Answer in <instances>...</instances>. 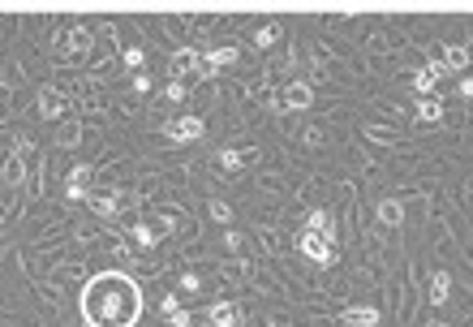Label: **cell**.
Returning a JSON list of instances; mask_svg holds the SVG:
<instances>
[{
	"mask_svg": "<svg viewBox=\"0 0 473 327\" xmlns=\"http://www.w3.org/2000/svg\"><path fill=\"white\" fill-rule=\"evenodd\" d=\"M0 215H5V211H0Z\"/></svg>",
	"mask_w": 473,
	"mask_h": 327,
	"instance_id": "obj_34",
	"label": "cell"
},
{
	"mask_svg": "<svg viewBox=\"0 0 473 327\" xmlns=\"http://www.w3.org/2000/svg\"><path fill=\"white\" fill-rule=\"evenodd\" d=\"M134 91L146 95V91H151V78H146V73H134Z\"/></svg>",
	"mask_w": 473,
	"mask_h": 327,
	"instance_id": "obj_30",
	"label": "cell"
},
{
	"mask_svg": "<svg viewBox=\"0 0 473 327\" xmlns=\"http://www.w3.org/2000/svg\"><path fill=\"white\" fill-rule=\"evenodd\" d=\"M207 323H211V327H241V323H237V306H233V301H215V306L207 310Z\"/></svg>",
	"mask_w": 473,
	"mask_h": 327,
	"instance_id": "obj_10",
	"label": "cell"
},
{
	"mask_svg": "<svg viewBox=\"0 0 473 327\" xmlns=\"http://www.w3.org/2000/svg\"><path fill=\"white\" fill-rule=\"evenodd\" d=\"M168 69H172V78L185 82V86H189V78L194 82H207L211 78V73H207V52H198V47H177L172 61H168Z\"/></svg>",
	"mask_w": 473,
	"mask_h": 327,
	"instance_id": "obj_2",
	"label": "cell"
},
{
	"mask_svg": "<svg viewBox=\"0 0 473 327\" xmlns=\"http://www.w3.org/2000/svg\"><path fill=\"white\" fill-rule=\"evenodd\" d=\"M314 104V91H310V82H302V78H293L276 99H271V108L276 112H306Z\"/></svg>",
	"mask_w": 473,
	"mask_h": 327,
	"instance_id": "obj_4",
	"label": "cell"
},
{
	"mask_svg": "<svg viewBox=\"0 0 473 327\" xmlns=\"http://www.w3.org/2000/svg\"><path fill=\"white\" fill-rule=\"evenodd\" d=\"M86 177H91V164H73V168H69V190H86V185H82Z\"/></svg>",
	"mask_w": 473,
	"mask_h": 327,
	"instance_id": "obj_23",
	"label": "cell"
},
{
	"mask_svg": "<svg viewBox=\"0 0 473 327\" xmlns=\"http://www.w3.org/2000/svg\"><path fill=\"white\" fill-rule=\"evenodd\" d=\"M134 241H138L142 250H151V245H155V229H151V224H134Z\"/></svg>",
	"mask_w": 473,
	"mask_h": 327,
	"instance_id": "obj_24",
	"label": "cell"
},
{
	"mask_svg": "<svg viewBox=\"0 0 473 327\" xmlns=\"http://www.w3.org/2000/svg\"><path fill=\"white\" fill-rule=\"evenodd\" d=\"M177 284H181V293H203V280H198L194 271H185V275H181Z\"/></svg>",
	"mask_w": 473,
	"mask_h": 327,
	"instance_id": "obj_27",
	"label": "cell"
},
{
	"mask_svg": "<svg viewBox=\"0 0 473 327\" xmlns=\"http://www.w3.org/2000/svg\"><path fill=\"white\" fill-rule=\"evenodd\" d=\"M460 95H465V99L473 95V78H460Z\"/></svg>",
	"mask_w": 473,
	"mask_h": 327,
	"instance_id": "obj_32",
	"label": "cell"
},
{
	"mask_svg": "<svg viewBox=\"0 0 473 327\" xmlns=\"http://www.w3.org/2000/svg\"><path fill=\"white\" fill-rule=\"evenodd\" d=\"M35 108H39L43 121H61V116H69V99H65L56 86H43L39 99H35Z\"/></svg>",
	"mask_w": 473,
	"mask_h": 327,
	"instance_id": "obj_6",
	"label": "cell"
},
{
	"mask_svg": "<svg viewBox=\"0 0 473 327\" xmlns=\"http://www.w3.org/2000/svg\"><path fill=\"white\" fill-rule=\"evenodd\" d=\"M207 215H211L215 224H224V229H228V224H233V207L224 203V198H207Z\"/></svg>",
	"mask_w": 473,
	"mask_h": 327,
	"instance_id": "obj_19",
	"label": "cell"
},
{
	"mask_svg": "<svg viewBox=\"0 0 473 327\" xmlns=\"http://www.w3.org/2000/svg\"><path fill=\"white\" fill-rule=\"evenodd\" d=\"M443 73H447V65H443V61L421 65V69L413 73V91H417V95H431V91L439 86V78H443Z\"/></svg>",
	"mask_w": 473,
	"mask_h": 327,
	"instance_id": "obj_8",
	"label": "cell"
},
{
	"mask_svg": "<svg viewBox=\"0 0 473 327\" xmlns=\"http://www.w3.org/2000/svg\"><path fill=\"white\" fill-rule=\"evenodd\" d=\"M142 61H146V52H142V47H125V65H130L134 73H142Z\"/></svg>",
	"mask_w": 473,
	"mask_h": 327,
	"instance_id": "obj_26",
	"label": "cell"
},
{
	"mask_svg": "<svg viewBox=\"0 0 473 327\" xmlns=\"http://www.w3.org/2000/svg\"><path fill=\"white\" fill-rule=\"evenodd\" d=\"M82 142V125L78 121H65L61 130H56V146H78Z\"/></svg>",
	"mask_w": 473,
	"mask_h": 327,
	"instance_id": "obj_18",
	"label": "cell"
},
{
	"mask_svg": "<svg viewBox=\"0 0 473 327\" xmlns=\"http://www.w3.org/2000/svg\"><path fill=\"white\" fill-rule=\"evenodd\" d=\"M224 250H241V233H224Z\"/></svg>",
	"mask_w": 473,
	"mask_h": 327,
	"instance_id": "obj_31",
	"label": "cell"
},
{
	"mask_svg": "<svg viewBox=\"0 0 473 327\" xmlns=\"http://www.w3.org/2000/svg\"><path fill=\"white\" fill-rule=\"evenodd\" d=\"M215 164L233 172V168H241V164H245V151H233V146H224V151H215Z\"/></svg>",
	"mask_w": 473,
	"mask_h": 327,
	"instance_id": "obj_21",
	"label": "cell"
},
{
	"mask_svg": "<svg viewBox=\"0 0 473 327\" xmlns=\"http://www.w3.org/2000/svg\"><path fill=\"white\" fill-rule=\"evenodd\" d=\"M417 121H443V99L435 95H426V99H421V104H417Z\"/></svg>",
	"mask_w": 473,
	"mask_h": 327,
	"instance_id": "obj_20",
	"label": "cell"
},
{
	"mask_svg": "<svg viewBox=\"0 0 473 327\" xmlns=\"http://www.w3.org/2000/svg\"><path fill=\"white\" fill-rule=\"evenodd\" d=\"M185 95H189V86H185V82H177V78H172V82L164 86V99H168V104H181Z\"/></svg>",
	"mask_w": 473,
	"mask_h": 327,
	"instance_id": "obj_25",
	"label": "cell"
},
{
	"mask_svg": "<svg viewBox=\"0 0 473 327\" xmlns=\"http://www.w3.org/2000/svg\"><path fill=\"white\" fill-rule=\"evenodd\" d=\"M443 65L456 69V73L469 69V47H465V43H447V47H443Z\"/></svg>",
	"mask_w": 473,
	"mask_h": 327,
	"instance_id": "obj_14",
	"label": "cell"
},
{
	"mask_svg": "<svg viewBox=\"0 0 473 327\" xmlns=\"http://www.w3.org/2000/svg\"><path fill=\"white\" fill-rule=\"evenodd\" d=\"M26 181V155H9V164H5V185H22Z\"/></svg>",
	"mask_w": 473,
	"mask_h": 327,
	"instance_id": "obj_17",
	"label": "cell"
},
{
	"mask_svg": "<svg viewBox=\"0 0 473 327\" xmlns=\"http://www.w3.org/2000/svg\"><path fill=\"white\" fill-rule=\"evenodd\" d=\"M233 61H237V47H211V52H207V73L215 78V73L224 65H233Z\"/></svg>",
	"mask_w": 473,
	"mask_h": 327,
	"instance_id": "obj_15",
	"label": "cell"
},
{
	"mask_svg": "<svg viewBox=\"0 0 473 327\" xmlns=\"http://www.w3.org/2000/svg\"><path fill=\"white\" fill-rule=\"evenodd\" d=\"M379 224H383V229H396V224H401L405 220V207L401 203H396V198H383V203H379Z\"/></svg>",
	"mask_w": 473,
	"mask_h": 327,
	"instance_id": "obj_13",
	"label": "cell"
},
{
	"mask_svg": "<svg viewBox=\"0 0 473 327\" xmlns=\"http://www.w3.org/2000/svg\"><path fill=\"white\" fill-rule=\"evenodd\" d=\"M207 134V121L203 116H177V121H164V138L168 142H198V138H203Z\"/></svg>",
	"mask_w": 473,
	"mask_h": 327,
	"instance_id": "obj_5",
	"label": "cell"
},
{
	"mask_svg": "<svg viewBox=\"0 0 473 327\" xmlns=\"http://www.w3.org/2000/svg\"><path fill=\"white\" fill-rule=\"evenodd\" d=\"M194 323V314H185V310H177V314H168V327H189Z\"/></svg>",
	"mask_w": 473,
	"mask_h": 327,
	"instance_id": "obj_29",
	"label": "cell"
},
{
	"mask_svg": "<svg viewBox=\"0 0 473 327\" xmlns=\"http://www.w3.org/2000/svg\"><path fill=\"white\" fill-rule=\"evenodd\" d=\"M91 43H95L91 26H69V31H65V39H61V52H65V56H78V52H86Z\"/></svg>",
	"mask_w": 473,
	"mask_h": 327,
	"instance_id": "obj_9",
	"label": "cell"
},
{
	"mask_svg": "<svg viewBox=\"0 0 473 327\" xmlns=\"http://www.w3.org/2000/svg\"><path fill=\"white\" fill-rule=\"evenodd\" d=\"M431 327H443V323H431Z\"/></svg>",
	"mask_w": 473,
	"mask_h": 327,
	"instance_id": "obj_33",
	"label": "cell"
},
{
	"mask_svg": "<svg viewBox=\"0 0 473 327\" xmlns=\"http://www.w3.org/2000/svg\"><path fill=\"white\" fill-rule=\"evenodd\" d=\"M280 35H284V26H280V22H267V26L254 35V43H258V47H271V43H276Z\"/></svg>",
	"mask_w": 473,
	"mask_h": 327,
	"instance_id": "obj_22",
	"label": "cell"
},
{
	"mask_svg": "<svg viewBox=\"0 0 473 327\" xmlns=\"http://www.w3.org/2000/svg\"><path fill=\"white\" fill-rule=\"evenodd\" d=\"M447 293H452L447 271H435V275H431V306H447Z\"/></svg>",
	"mask_w": 473,
	"mask_h": 327,
	"instance_id": "obj_16",
	"label": "cell"
},
{
	"mask_svg": "<svg viewBox=\"0 0 473 327\" xmlns=\"http://www.w3.org/2000/svg\"><path fill=\"white\" fill-rule=\"evenodd\" d=\"M340 319H344V327H375L379 323V310L375 306H348Z\"/></svg>",
	"mask_w": 473,
	"mask_h": 327,
	"instance_id": "obj_11",
	"label": "cell"
},
{
	"mask_svg": "<svg viewBox=\"0 0 473 327\" xmlns=\"http://www.w3.org/2000/svg\"><path fill=\"white\" fill-rule=\"evenodd\" d=\"M160 310H164V314H177V310H181V306H177V293H168V297H160Z\"/></svg>",
	"mask_w": 473,
	"mask_h": 327,
	"instance_id": "obj_28",
	"label": "cell"
},
{
	"mask_svg": "<svg viewBox=\"0 0 473 327\" xmlns=\"http://www.w3.org/2000/svg\"><path fill=\"white\" fill-rule=\"evenodd\" d=\"M306 233H323V237H336V220H332V211L314 207V211L306 215Z\"/></svg>",
	"mask_w": 473,
	"mask_h": 327,
	"instance_id": "obj_12",
	"label": "cell"
},
{
	"mask_svg": "<svg viewBox=\"0 0 473 327\" xmlns=\"http://www.w3.org/2000/svg\"><path fill=\"white\" fill-rule=\"evenodd\" d=\"M86 207L95 211V215H104V220H112V215H121V207H125V194L121 190H104V194H86Z\"/></svg>",
	"mask_w": 473,
	"mask_h": 327,
	"instance_id": "obj_7",
	"label": "cell"
},
{
	"mask_svg": "<svg viewBox=\"0 0 473 327\" xmlns=\"http://www.w3.org/2000/svg\"><path fill=\"white\" fill-rule=\"evenodd\" d=\"M297 250H302L310 263H318V267H332V263H336V237H323V233H306V229H302Z\"/></svg>",
	"mask_w": 473,
	"mask_h": 327,
	"instance_id": "obj_3",
	"label": "cell"
},
{
	"mask_svg": "<svg viewBox=\"0 0 473 327\" xmlns=\"http://www.w3.org/2000/svg\"><path fill=\"white\" fill-rule=\"evenodd\" d=\"M86 327H134L142 319V289L125 271H99L82 289Z\"/></svg>",
	"mask_w": 473,
	"mask_h": 327,
	"instance_id": "obj_1",
	"label": "cell"
}]
</instances>
